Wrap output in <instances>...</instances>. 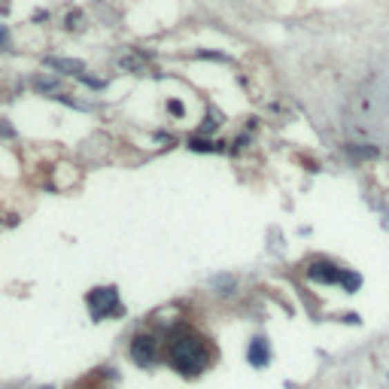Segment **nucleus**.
Segmentation results:
<instances>
[{
  "label": "nucleus",
  "mask_w": 389,
  "mask_h": 389,
  "mask_svg": "<svg viewBox=\"0 0 389 389\" xmlns=\"http://www.w3.org/2000/svg\"><path fill=\"white\" fill-rule=\"evenodd\" d=\"M46 64L49 67H55V70H67V73H76V76H82V61H70V58H46Z\"/></svg>",
  "instance_id": "obj_6"
},
{
  "label": "nucleus",
  "mask_w": 389,
  "mask_h": 389,
  "mask_svg": "<svg viewBox=\"0 0 389 389\" xmlns=\"http://www.w3.org/2000/svg\"><path fill=\"white\" fill-rule=\"evenodd\" d=\"M155 350H158V341L152 334H134L131 341V359L137 365H149L155 359Z\"/></svg>",
  "instance_id": "obj_4"
},
{
  "label": "nucleus",
  "mask_w": 389,
  "mask_h": 389,
  "mask_svg": "<svg viewBox=\"0 0 389 389\" xmlns=\"http://www.w3.org/2000/svg\"><path fill=\"white\" fill-rule=\"evenodd\" d=\"M247 359H249V365H256V368H265V365H268V359H271L268 341H265V338H256L253 344H249V350H247Z\"/></svg>",
  "instance_id": "obj_5"
},
{
  "label": "nucleus",
  "mask_w": 389,
  "mask_h": 389,
  "mask_svg": "<svg viewBox=\"0 0 389 389\" xmlns=\"http://www.w3.org/2000/svg\"><path fill=\"white\" fill-rule=\"evenodd\" d=\"M344 268H338L334 262H325V258H319L307 268V277L314 280V283H325V286H334V283H344Z\"/></svg>",
  "instance_id": "obj_3"
},
{
  "label": "nucleus",
  "mask_w": 389,
  "mask_h": 389,
  "mask_svg": "<svg viewBox=\"0 0 389 389\" xmlns=\"http://www.w3.org/2000/svg\"><path fill=\"white\" fill-rule=\"evenodd\" d=\"M6 40H10V34H6V28L0 25V46H6Z\"/></svg>",
  "instance_id": "obj_11"
},
{
  "label": "nucleus",
  "mask_w": 389,
  "mask_h": 389,
  "mask_svg": "<svg viewBox=\"0 0 389 389\" xmlns=\"http://www.w3.org/2000/svg\"><path fill=\"white\" fill-rule=\"evenodd\" d=\"M167 110H171L173 116H182V104L180 101H171V104H167Z\"/></svg>",
  "instance_id": "obj_10"
},
{
  "label": "nucleus",
  "mask_w": 389,
  "mask_h": 389,
  "mask_svg": "<svg viewBox=\"0 0 389 389\" xmlns=\"http://www.w3.org/2000/svg\"><path fill=\"white\" fill-rule=\"evenodd\" d=\"M210 353H207V344H204L201 334L195 332H182L173 338L171 344V365L180 371V374L186 377H195L204 371V365H207Z\"/></svg>",
  "instance_id": "obj_1"
},
{
  "label": "nucleus",
  "mask_w": 389,
  "mask_h": 389,
  "mask_svg": "<svg viewBox=\"0 0 389 389\" xmlns=\"http://www.w3.org/2000/svg\"><path fill=\"white\" fill-rule=\"evenodd\" d=\"M189 149H195V152H219L222 149V143H210V140H201V137H192V140H189Z\"/></svg>",
  "instance_id": "obj_7"
},
{
  "label": "nucleus",
  "mask_w": 389,
  "mask_h": 389,
  "mask_svg": "<svg viewBox=\"0 0 389 389\" xmlns=\"http://www.w3.org/2000/svg\"><path fill=\"white\" fill-rule=\"evenodd\" d=\"M0 134H6V137H12V128H10V125H0Z\"/></svg>",
  "instance_id": "obj_12"
},
{
  "label": "nucleus",
  "mask_w": 389,
  "mask_h": 389,
  "mask_svg": "<svg viewBox=\"0 0 389 389\" xmlns=\"http://www.w3.org/2000/svg\"><path fill=\"white\" fill-rule=\"evenodd\" d=\"M79 21H82V12H70V15H67V28H79Z\"/></svg>",
  "instance_id": "obj_9"
},
{
  "label": "nucleus",
  "mask_w": 389,
  "mask_h": 389,
  "mask_svg": "<svg viewBox=\"0 0 389 389\" xmlns=\"http://www.w3.org/2000/svg\"><path fill=\"white\" fill-rule=\"evenodd\" d=\"M350 152H353V155H359V158H371V155H377V149H362V146H350Z\"/></svg>",
  "instance_id": "obj_8"
},
{
  "label": "nucleus",
  "mask_w": 389,
  "mask_h": 389,
  "mask_svg": "<svg viewBox=\"0 0 389 389\" xmlns=\"http://www.w3.org/2000/svg\"><path fill=\"white\" fill-rule=\"evenodd\" d=\"M86 301H88V310H91V316H95V319H106V316H113L119 310V292H116V286H97V289H91Z\"/></svg>",
  "instance_id": "obj_2"
}]
</instances>
